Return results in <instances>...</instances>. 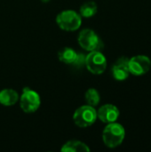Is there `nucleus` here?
Segmentation results:
<instances>
[{
  "label": "nucleus",
  "instance_id": "nucleus-12",
  "mask_svg": "<svg viewBox=\"0 0 151 152\" xmlns=\"http://www.w3.org/2000/svg\"><path fill=\"white\" fill-rule=\"evenodd\" d=\"M59 60L65 64H73L77 57V53L69 47H65L58 53Z\"/></svg>",
  "mask_w": 151,
  "mask_h": 152
},
{
  "label": "nucleus",
  "instance_id": "nucleus-3",
  "mask_svg": "<svg viewBox=\"0 0 151 152\" xmlns=\"http://www.w3.org/2000/svg\"><path fill=\"white\" fill-rule=\"evenodd\" d=\"M97 119V111L94 107L90 105H83L77 108L73 114V121L75 125L81 128L93 126Z\"/></svg>",
  "mask_w": 151,
  "mask_h": 152
},
{
  "label": "nucleus",
  "instance_id": "nucleus-13",
  "mask_svg": "<svg viewBox=\"0 0 151 152\" xmlns=\"http://www.w3.org/2000/svg\"><path fill=\"white\" fill-rule=\"evenodd\" d=\"M97 11H98V6L96 3L93 1H89L82 4V6L80 7L79 12H80L81 17L91 18L96 14Z\"/></svg>",
  "mask_w": 151,
  "mask_h": 152
},
{
  "label": "nucleus",
  "instance_id": "nucleus-10",
  "mask_svg": "<svg viewBox=\"0 0 151 152\" xmlns=\"http://www.w3.org/2000/svg\"><path fill=\"white\" fill-rule=\"evenodd\" d=\"M19 101L18 93L10 88H5L0 91V104L4 106H12Z\"/></svg>",
  "mask_w": 151,
  "mask_h": 152
},
{
  "label": "nucleus",
  "instance_id": "nucleus-15",
  "mask_svg": "<svg viewBox=\"0 0 151 152\" xmlns=\"http://www.w3.org/2000/svg\"><path fill=\"white\" fill-rule=\"evenodd\" d=\"M74 65L77 66V67H82L85 64V56L83 53H77V57L75 61V62L73 63Z\"/></svg>",
  "mask_w": 151,
  "mask_h": 152
},
{
  "label": "nucleus",
  "instance_id": "nucleus-14",
  "mask_svg": "<svg viewBox=\"0 0 151 152\" xmlns=\"http://www.w3.org/2000/svg\"><path fill=\"white\" fill-rule=\"evenodd\" d=\"M85 99L87 102L88 105L95 107L100 103L101 101V96L99 92L94 89V88H89L85 94Z\"/></svg>",
  "mask_w": 151,
  "mask_h": 152
},
{
  "label": "nucleus",
  "instance_id": "nucleus-7",
  "mask_svg": "<svg viewBox=\"0 0 151 152\" xmlns=\"http://www.w3.org/2000/svg\"><path fill=\"white\" fill-rule=\"evenodd\" d=\"M128 66L133 76H143L150 71L151 61L146 55H136L128 60Z\"/></svg>",
  "mask_w": 151,
  "mask_h": 152
},
{
  "label": "nucleus",
  "instance_id": "nucleus-4",
  "mask_svg": "<svg viewBox=\"0 0 151 152\" xmlns=\"http://www.w3.org/2000/svg\"><path fill=\"white\" fill-rule=\"evenodd\" d=\"M79 45L89 52L101 51L103 48V44L100 37L93 29L86 28L83 29L77 37Z\"/></svg>",
  "mask_w": 151,
  "mask_h": 152
},
{
  "label": "nucleus",
  "instance_id": "nucleus-5",
  "mask_svg": "<svg viewBox=\"0 0 151 152\" xmlns=\"http://www.w3.org/2000/svg\"><path fill=\"white\" fill-rule=\"evenodd\" d=\"M40 104V96L36 91L29 87L23 88L22 94L20 97V106L25 113L36 112L39 109Z\"/></svg>",
  "mask_w": 151,
  "mask_h": 152
},
{
  "label": "nucleus",
  "instance_id": "nucleus-16",
  "mask_svg": "<svg viewBox=\"0 0 151 152\" xmlns=\"http://www.w3.org/2000/svg\"><path fill=\"white\" fill-rule=\"evenodd\" d=\"M50 0H41V2H43V3H48Z\"/></svg>",
  "mask_w": 151,
  "mask_h": 152
},
{
  "label": "nucleus",
  "instance_id": "nucleus-2",
  "mask_svg": "<svg viewBox=\"0 0 151 152\" xmlns=\"http://www.w3.org/2000/svg\"><path fill=\"white\" fill-rule=\"evenodd\" d=\"M57 25L65 31H75L82 23L81 15L74 10H64L56 16Z\"/></svg>",
  "mask_w": 151,
  "mask_h": 152
},
{
  "label": "nucleus",
  "instance_id": "nucleus-9",
  "mask_svg": "<svg viewBox=\"0 0 151 152\" xmlns=\"http://www.w3.org/2000/svg\"><path fill=\"white\" fill-rule=\"evenodd\" d=\"M128 60L129 59L126 57H121L112 66V76L117 81H124L127 79L131 74L128 66Z\"/></svg>",
  "mask_w": 151,
  "mask_h": 152
},
{
  "label": "nucleus",
  "instance_id": "nucleus-1",
  "mask_svg": "<svg viewBox=\"0 0 151 152\" xmlns=\"http://www.w3.org/2000/svg\"><path fill=\"white\" fill-rule=\"evenodd\" d=\"M125 137L124 126L117 122L107 124L102 132V140L104 144L110 149H115L122 144Z\"/></svg>",
  "mask_w": 151,
  "mask_h": 152
},
{
  "label": "nucleus",
  "instance_id": "nucleus-6",
  "mask_svg": "<svg viewBox=\"0 0 151 152\" xmlns=\"http://www.w3.org/2000/svg\"><path fill=\"white\" fill-rule=\"evenodd\" d=\"M85 65L92 74L101 75L107 69V60L101 51H92L85 56Z\"/></svg>",
  "mask_w": 151,
  "mask_h": 152
},
{
  "label": "nucleus",
  "instance_id": "nucleus-8",
  "mask_svg": "<svg viewBox=\"0 0 151 152\" xmlns=\"http://www.w3.org/2000/svg\"><path fill=\"white\" fill-rule=\"evenodd\" d=\"M120 112L117 106L113 104H105L97 111V118L105 124L116 122L119 118Z\"/></svg>",
  "mask_w": 151,
  "mask_h": 152
},
{
  "label": "nucleus",
  "instance_id": "nucleus-11",
  "mask_svg": "<svg viewBox=\"0 0 151 152\" xmlns=\"http://www.w3.org/2000/svg\"><path fill=\"white\" fill-rule=\"evenodd\" d=\"M62 152H89L90 148L80 141H69L61 149Z\"/></svg>",
  "mask_w": 151,
  "mask_h": 152
}]
</instances>
